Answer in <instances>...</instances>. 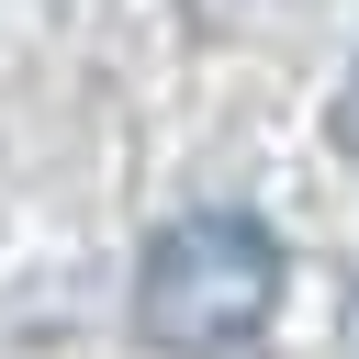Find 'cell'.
Wrapping results in <instances>:
<instances>
[{
  "label": "cell",
  "instance_id": "6da1fadb",
  "mask_svg": "<svg viewBox=\"0 0 359 359\" xmlns=\"http://www.w3.org/2000/svg\"><path fill=\"white\" fill-rule=\"evenodd\" d=\"M280 303V236L258 213H180L135 269V325L168 359H236Z\"/></svg>",
  "mask_w": 359,
  "mask_h": 359
}]
</instances>
